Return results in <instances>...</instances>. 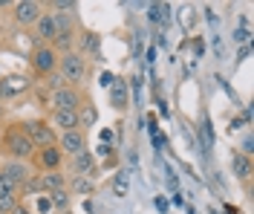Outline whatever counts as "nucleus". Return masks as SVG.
<instances>
[{
	"label": "nucleus",
	"instance_id": "10",
	"mask_svg": "<svg viewBox=\"0 0 254 214\" xmlns=\"http://www.w3.org/2000/svg\"><path fill=\"white\" fill-rule=\"evenodd\" d=\"M0 90H3V99H15V96H23L32 90V78L29 75H20V72H12L6 78H0Z\"/></svg>",
	"mask_w": 254,
	"mask_h": 214
},
{
	"label": "nucleus",
	"instance_id": "27",
	"mask_svg": "<svg viewBox=\"0 0 254 214\" xmlns=\"http://www.w3.org/2000/svg\"><path fill=\"white\" fill-rule=\"evenodd\" d=\"M0 101H3V90H0Z\"/></svg>",
	"mask_w": 254,
	"mask_h": 214
},
{
	"label": "nucleus",
	"instance_id": "19",
	"mask_svg": "<svg viewBox=\"0 0 254 214\" xmlns=\"http://www.w3.org/2000/svg\"><path fill=\"white\" fill-rule=\"evenodd\" d=\"M95 50H98V35L90 32V29H87V32H81V50H75V52H81V55L87 58V55L95 52Z\"/></svg>",
	"mask_w": 254,
	"mask_h": 214
},
{
	"label": "nucleus",
	"instance_id": "5",
	"mask_svg": "<svg viewBox=\"0 0 254 214\" xmlns=\"http://www.w3.org/2000/svg\"><path fill=\"white\" fill-rule=\"evenodd\" d=\"M84 101H87V96L81 93V87H69V84L49 93V107L52 110H78Z\"/></svg>",
	"mask_w": 254,
	"mask_h": 214
},
{
	"label": "nucleus",
	"instance_id": "28",
	"mask_svg": "<svg viewBox=\"0 0 254 214\" xmlns=\"http://www.w3.org/2000/svg\"><path fill=\"white\" fill-rule=\"evenodd\" d=\"M0 9H3V3H0Z\"/></svg>",
	"mask_w": 254,
	"mask_h": 214
},
{
	"label": "nucleus",
	"instance_id": "3",
	"mask_svg": "<svg viewBox=\"0 0 254 214\" xmlns=\"http://www.w3.org/2000/svg\"><path fill=\"white\" fill-rule=\"evenodd\" d=\"M58 58L61 55L52 50L49 44H41V47H35L29 52V67L38 78H49L52 72H58Z\"/></svg>",
	"mask_w": 254,
	"mask_h": 214
},
{
	"label": "nucleus",
	"instance_id": "26",
	"mask_svg": "<svg viewBox=\"0 0 254 214\" xmlns=\"http://www.w3.org/2000/svg\"><path fill=\"white\" fill-rule=\"evenodd\" d=\"M156 209H159V212H168V200L159 197V200H156Z\"/></svg>",
	"mask_w": 254,
	"mask_h": 214
},
{
	"label": "nucleus",
	"instance_id": "25",
	"mask_svg": "<svg viewBox=\"0 0 254 214\" xmlns=\"http://www.w3.org/2000/svg\"><path fill=\"white\" fill-rule=\"evenodd\" d=\"M12 214H35V212H32V209H26V203H17Z\"/></svg>",
	"mask_w": 254,
	"mask_h": 214
},
{
	"label": "nucleus",
	"instance_id": "23",
	"mask_svg": "<svg viewBox=\"0 0 254 214\" xmlns=\"http://www.w3.org/2000/svg\"><path fill=\"white\" fill-rule=\"evenodd\" d=\"M6 194H17V185L0 174V197H6Z\"/></svg>",
	"mask_w": 254,
	"mask_h": 214
},
{
	"label": "nucleus",
	"instance_id": "21",
	"mask_svg": "<svg viewBox=\"0 0 254 214\" xmlns=\"http://www.w3.org/2000/svg\"><path fill=\"white\" fill-rule=\"evenodd\" d=\"M17 203H20L17 194H6V197H0V214H12Z\"/></svg>",
	"mask_w": 254,
	"mask_h": 214
},
{
	"label": "nucleus",
	"instance_id": "4",
	"mask_svg": "<svg viewBox=\"0 0 254 214\" xmlns=\"http://www.w3.org/2000/svg\"><path fill=\"white\" fill-rule=\"evenodd\" d=\"M26 133H29L32 145L35 148H49V145H58V133L49 125L47 116H38V119H29L26 122Z\"/></svg>",
	"mask_w": 254,
	"mask_h": 214
},
{
	"label": "nucleus",
	"instance_id": "8",
	"mask_svg": "<svg viewBox=\"0 0 254 214\" xmlns=\"http://www.w3.org/2000/svg\"><path fill=\"white\" fill-rule=\"evenodd\" d=\"M58 150L64 156H78L87 150V133L81 131H66V133H58Z\"/></svg>",
	"mask_w": 254,
	"mask_h": 214
},
{
	"label": "nucleus",
	"instance_id": "22",
	"mask_svg": "<svg viewBox=\"0 0 254 214\" xmlns=\"http://www.w3.org/2000/svg\"><path fill=\"white\" fill-rule=\"evenodd\" d=\"M72 191H78V194H90L93 185L87 182V177H75V180H72Z\"/></svg>",
	"mask_w": 254,
	"mask_h": 214
},
{
	"label": "nucleus",
	"instance_id": "6",
	"mask_svg": "<svg viewBox=\"0 0 254 214\" xmlns=\"http://www.w3.org/2000/svg\"><path fill=\"white\" fill-rule=\"evenodd\" d=\"M64 159H66V156L58 150V145H49V148H35L29 162L38 174H44V171H61Z\"/></svg>",
	"mask_w": 254,
	"mask_h": 214
},
{
	"label": "nucleus",
	"instance_id": "18",
	"mask_svg": "<svg viewBox=\"0 0 254 214\" xmlns=\"http://www.w3.org/2000/svg\"><path fill=\"white\" fill-rule=\"evenodd\" d=\"M113 194L119 200L130 194V177H127V171H119V174L113 177Z\"/></svg>",
	"mask_w": 254,
	"mask_h": 214
},
{
	"label": "nucleus",
	"instance_id": "1",
	"mask_svg": "<svg viewBox=\"0 0 254 214\" xmlns=\"http://www.w3.org/2000/svg\"><path fill=\"white\" fill-rule=\"evenodd\" d=\"M0 150L9 159L29 162L32 153H35V145H32L29 133H26V122H6L3 125V131H0Z\"/></svg>",
	"mask_w": 254,
	"mask_h": 214
},
{
	"label": "nucleus",
	"instance_id": "16",
	"mask_svg": "<svg viewBox=\"0 0 254 214\" xmlns=\"http://www.w3.org/2000/svg\"><path fill=\"white\" fill-rule=\"evenodd\" d=\"M49 203V209H55L58 214H69V206H72V200H69V188H58V191H52V194H44Z\"/></svg>",
	"mask_w": 254,
	"mask_h": 214
},
{
	"label": "nucleus",
	"instance_id": "9",
	"mask_svg": "<svg viewBox=\"0 0 254 214\" xmlns=\"http://www.w3.org/2000/svg\"><path fill=\"white\" fill-rule=\"evenodd\" d=\"M55 35H58V26H55V15H52V12H44V15L38 17V23L32 26V38L38 41V47H41V44H49V47H52Z\"/></svg>",
	"mask_w": 254,
	"mask_h": 214
},
{
	"label": "nucleus",
	"instance_id": "2",
	"mask_svg": "<svg viewBox=\"0 0 254 214\" xmlns=\"http://www.w3.org/2000/svg\"><path fill=\"white\" fill-rule=\"evenodd\" d=\"M87 72H90V64H87V58L81 55V52H66L58 58V75L64 78V84H69V87H81L84 78H87Z\"/></svg>",
	"mask_w": 254,
	"mask_h": 214
},
{
	"label": "nucleus",
	"instance_id": "20",
	"mask_svg": "<svg viewBox=\"0 0 254 214\" xmlns=\"http://www.w3.org/2000/svg\"><path fill=\"white\" fill-rule=\"evenodd\" d=\"M78 122H81V131L90 128V125L95 122V107L90 104V101H84V104L78 107Z\"/></svg>",
	"mask_w": 254,
	"mask_h": 214
},
{
	"label": "nucleus",
	"instance_id": "15",
	"mask_svg": "<svg viewBox=\"0 0 254 214\" xmlns=\"http://www.w3.org/2000/svg\"><path fill=\"white\" fill-rule=\"evenodd\" d=\"M110 104L116 110H127L130 107V96H127V81L125 78H116V84L110 87Z\"/></svg>",
	"mask_w": 254,
	"mask_h": 214
},
{
	"label": "nucleus",
	"instance_id": "24",
	"mask_svg": "<svg viewBox=\"0 0 254 214\" xmlns=\"http://www.w3.org/2000/svg\"><path fill=\"white\" fill-rule=\"evenodd\" d=\"M35 99H38V107H49V90L44 87V84L35 90Z\"/></svg>",
	"mask_w": 254,
	"mask_h": 214
},
{
	"label": "nucleus",
	"instance_id": "7",
	"mask_svg": "<svg viewBox=\"0 0 254 214\" xmlns=\"http://www.w3.org/2000/svg\"><path fill=\"white\" fill-rule=\"evenodd\" d=\"M41 15H44V3H38V0H17L12 6V17L17 26H35Z\"/></svg>",
	"mask_w": 254,
	"mask_h": 214
},
{
	"label": "nucleus",
	"instance_id": "14",
	"mask_svg": "<svg viewBox=\"0 0 254 214\" xmlns=\"http://www.w3.org/2000/svg\"><path fill=\"white\" fill-rule=\"evenodd\" d=\"M69 171H72V177H95V156L90 150L69 156Z\"/></svg>",
	"mask_w": 254,
	"mask_h": 214
},
{
	"label": "nucleus",
	"instance_id": "12",
	"mask_svg": "<svg viewBox=\"0 0 254 214\" xmlns=\"http://www.w3.org/2000/svg\"><path fill=\"white\" fill-rule=\"evenodd\" d=\"M49 125L55 128V133H66V131H78V110H52V116H47Z\"/></svg>",
	"mask_w": 254,
	"mask_h": 214
},
{
	"label": "nucleus",
	"instance_id": "13",
	"mask_svg": "<svg viewBox=\"0 0 254 214\" xmlns=\"http://www.w3.org/2000/svg\"><path fill=\"white\" fill-rule=\"evenodd\" d=\"M35 180H38L41 194H52L58 188H69V180H66L64 171H44V174H35Z\"/></svg>",
	"mask_w": 254,
	"mask_h": 214
},
{
	"label": "nucleus",
	"instance_id": "11",
	"mask_svg": "<svg viewBox=\"0 0 254 214\" xmlns=\"http://www.w3.org/2000/svg\"><path fill=\"white\" fill-rule=\"evenodd\" d=\"M0 174L6 177V180H12L20 188L23 182L32 177V168H29V162H17V159H3L0 162Z\"/></svg>",
	"mask_w": 254,
	"mask_h": 214
},
{
	"label": "nucleus",
	"instance_id": "17",
	"mask_svg": "<svg viewBox=\"0 0 254 214\" xmlns=\"http://www.w3.org/2000/svg\"><path fill=\"white\" fill-rule=\"evenodd\" d=\"M231 171H234V177L243 182H249V177H252V159L240 150V153H234L231 156Z\"/></svg>",
	"mask_w": 254,
	"mask_h": 214
}]
</instances>
